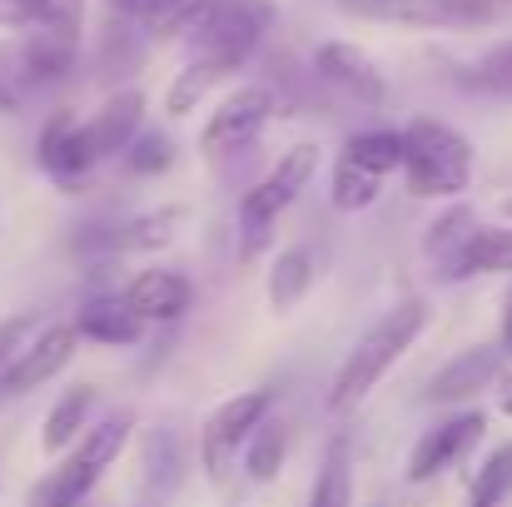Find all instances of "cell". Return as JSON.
<instances>
[{
    "instance_id": "obj_1",
    "label": "cell",
    "mask_w": 512,
    "mask_h": 507,
    "mask_svg": "<svg viewBox=\"0 0 512 507\" xmlns=\"http://www.w3.org/2000/svg\"><path fill=\"white\" fill-rule=\"evenodd\" d=\"M423 329H428V304L408 299V304L388 309L368 334L348 348L343 368L334 373V388H329V413H353V408L383 383V373L418 343Z\"/></svg>"
},
{
    "instance_id": "obj_2",
    "label": "cell",
    "mask_w": 512,
    "mask_h": 507,
    "mask_svg": "<svg viewBox=\"0 0 512 507\" xmlns=\"http://www.w3.org/2000/svg\"><path fill=\"white\" fill-rule=\"evenodd\" d=\"M403 179L413 199H458L473 184V145L443 120H408L403 130Z\"/></svg>"
},
{
    "instance_id": "obj_3",
    "label": "cell",
    "mask_w": 512,
    "mask_h": 507,
    "mask_svg": "<svg viewBox=\"0 0 512 507\" xmlns=\"http://www.w3.org/2000/svg\"><path fill=\"white\" fill-rule=\"evenodd\" d=\"M130 433H135V413H130V408L105 413L95 428H85V433L75 438V448L65 453V463L35 488L30 507H80L95 493V483L105 478V468L125 453Z\"/></svg>"
},
{
    "instance_id": "obj_4",
    "label": "cell",
    "mask_w": 512,
    "mask_h": 507,
    "mask_svg": "<svg viewBox=\"0 0 512 507\" xmlns=\"http://www.w3.org/2000/svg\"><path fill=\"white\" fill-rule=\"evenodd\" d=\"M314 174H319V145H289L284 160L239 199V259H259L274 244L279 214L309 189Z\"/></svg>"
},
{
    "instance_id": "obj_5",
    "label": "cell",
    "mask_w": 512,
    "mask_h": 507,
    "mask_svg": "<svg viewBox=\"0 0 512 507\" xmlns=\"http://www.w3.org/2000/svg\"><path fill=\"white\" fill-rule=\"evenodd\" d=\"M343 15L398 30H483L498 20L488 0H334Z\"/></svg>"
},
{
    "instance_id": "obj_6",
    "label": "cell",
    "mask_w": 512,
    "mask_h": 507,
    "mask_svg": "<svg viewBox=\"0 0 512 507\" xmlns=\"http://www.w3.org/2000/svg\"><path fill=\"white\" fill-rule=\"evenodd\" d=\"M269 413H274V388H249V393L224 398V403L204 418V428H199V468H204L209 483H224L234 453L249 443V433H254Z\"/></svg>"
},
{
    "instance_id": "obj_7",
    "label": "cell",
    "mask_w": 512,
    "mask_h": 507,
    "mask_svg": "<svg viewBox=\"0 0 512 507\" xmlns=\"http://www.w3.org/2000/svg\"><path fill=\"white\" fill-rule=\"evenodd\" d=\"M75 353H80L75 324H45V329H35L10 353V363L0 368V403L5 398H20V393H35L40 383L60 378L75 363Z\"/></svg>"
},
{
    "instance_id": "obj_8",
    "label": "cell",
    "mask_w": 512,
    "mask_h": 507,
    "mask_svg": "<svg viewBox=\"0 0 512 507\" xmlns=\"http://www.w3.org/2000/svg\"><path fill=\"white\" fill-rule=\"evenodd\" d=\"M269 120H274V90L244 85V90H234V95L209 115L199 145H204V155H239V150H249V145L264 135Z\"/></svg>"
},
{
    "instance_id": "obj_9",
    "label": "cell",
    "mask_w": 512,
    "mask_h": 507,
    "mask_svg": "<svg viewBox=\"0 0 512 507\" xmlns=\"http://www.w3.org/2000/svg\"><path fill=\"white\" fill-rule=\"evenodd\" d=\"M145 130V90L125 85L115 95H105V105L80 120V145H85V160L100 169L105 160H120L130 150V140Z\"/></svg>"
},
{
    "instance_id": "obj_10",
    "label": "cell",
    "mask_w": 512,
    "mask_h": 507,
    "mask_svg": "<svg viewBox=\"0 0 512 507\" xmlns=\"http://www.w3.org/2000/svg\"><path fill=\"white\" fill-rule=\"evenodd\" d=\"M314 70H319V80L324 85H334L343 100H353V105H383L388 100V80H383V70L373 65V55L363 50V45H353V40H324L319 50H314Z\"/></svg>"
},
{
    "instance_id": "obj_11",
    "label": "cell",
    "mask_w": 512,
    "mask_h": 507,
    "mask_svg": "<svg viewBox=\"0 0 512 507\" xmlns=\"http://www.w3.org/2000/svg\"><path fill=\"white\" fill-rule=\"evenodd\" d=\"M483 428H488V418H483L478 408H468V413H458V418L428 428V433L413 443V453H408V483H433L438 473H448L453 463H463V458L478 448Z\"/></svg>"
},
{
    "instance_id": "obj_12",
    "label": "cell",
    "mask_w": 512,
    "mask_h": 507,
    "mask_svg": "<svg viewBox=\"0 0 512 507\" xmlns=\"http://www.w3.org/2000/svg\"><path fill=\"white\" fill-rule=\"evenodd\" d=\"M179 209H150V214H135L125 224H100L95 234H80L75 249L80 254H155V249H170L179 239Z\"/></svg>"
},
{
    "instance_id": "obj_13",
    "label": "cell",
    "mask_w": 512,
    "mask_h": 507,
    "mask_svg": "<svg viewBox=\"0 0 512 507\" xmlns=\"http://www.w3.org/2000/svg\"><path fill=\"white\" fill-rule=\"evenodd\" d=\"M508 358L493 348V343H478V348H463L458 358H448L438 373H433V383L423 388V403H438V408H448V403H463V398H478L483 388H493L508 368H503Z\"/></svg>"
},
{
    "instance_id": "obj_14",
    "label": "cell",
    "mask_w": 512,
    "mask_h": 507,
    "mask_svg": "<svg viewBox=\"0 0 512 507\" xmlns=\"http://www.w3.org/2000/svg\"><path fill=\"white\" fill-rule=\"evenodd\" d=\"M179 483H184V443L174 438V428H145L135 507H174Z\"/></svg>"
},
{
    "instance_id": "obj_15",
    "label": "cell",
    "mask_w": 512,
    "mask_h": 507,
    "mask_svg": "<svg viewBox=\"0 0 512 507\" xmlns=\"http://www.w3.org/2000/svg\"><path fill=\"white\" fill-rule=\"evenodd\" d=\"M35 160L40 169L60 184V189H85V179L95 174V165L85 160V145H80V120L70 115V110H55L50 120H45V130H40V140H35Z\"/></svg>"
},
{
    "instance_id": "obj_16",
    "label": "cell",
    "mask_w": 512,
    "mask_h": 507,
    "mask_svg": "<svg viewBox=\"0 0 512 507\" xmlns=\"http://www.w3.org/2000/svg\"><path fill=\"white\" fill-rule=\"evenodd\" d=\"M120 299H125L145 324H179V319L189 314V304H194V284H189L184 274H174V269H140V274L120 289Z\"/></svg>"
},
{
    "instance_id": "obj_17",
    "label": "cell",
    "mask_w": 512,
    "mask_h": 507,
    "mask_svg": "<svg viewBox=\"0 0 512 507\" xmlns=\"http://www.w3.org/2000/svg\"><path fill=\"white\" fill-rule=\"evenodd\" d=\"M249 60L244 55H229V50H189V60H184V70L170 80V95H165V115L170 120H184L204 95H214L234 70H244Z\"/></svg>"
},
{
    "instance_id": "obj_18",
    "label": "cell",
    "mask_w": 512,
    "mask_h": 507,
    "mask_svg": "<svg viewBox=\"0 0 512 507\" xmlns=\"http://www.w3.org/2000/svg\"><path fill=\"white\" fill-rule=\"evenodd\" d=\"M0 30L10 35H60L85 45V0H0Z\"/></svg>"
},
{
    "instance_id": "obj_19",
    "label": "cell",
    "mask_w": 512,
    "mask_h": 507,
    "mask_svg": "<svg viewBox=\"0 0 512 507\" xmlns=\"http://www.w3.org/2000/svg\"><path fill=\"white\" fill-rule=\"evenodd\" d=\"M483 274H512V229H473L443 259L438 279L458 284V279H483Z\"/></svg>"
},
{
    "instance_id": "obj_20",
    "label": "cell",
    "mask_w": 512,
    "mask_h": 507,
    "mask_svg": "<svg viewBox=\"0 0 512 507\" xmlns=\"http://www.w3.org/2000/svg\"><path fill=\"white\" fill-rule=\"evenodd\" d=\"M145 319L120 299V294H95L85 309H80V319H75V334L90 338V343H105V348H130V343H140L145 338Z\"/></svg>"
},
{
    "instance_id": "obj_21",
    "label": "cell",
    "mask_w": 512,
    "mask_h": 507,
    "mask_svg": "<svg viewBox=\"0 0 512 507\" xmlns=\"http://www.w3.org/2000/svg\"><path fill=\"white\" fill-rule=\"evenodd\" d=\"M40 90H50V85H45V75H40V65H35V55H30V45H25V35L0 40V115L25 110Z\"/></svg>"
},
{
    "instance_id": "obj_22",
    "label": "cell",
    "mask_w": 512,
    "mask_h": 507,
    "mask_svg": "<svg viewBox=\"0 0 512 507\" xmlns=\"http://www.w3.org/2000/svg\"><path fill=\"white\" fill-rule=\"evenodd\" d=\"M90 408H95V388L90 383H80V388H65V398H55V408L45 413V428H40V448L50 453V458H60L80 433H85V418H90Z\"/></svg>"
},
{
    "instance_id": "obj_23",
    "label": "cell",
    "mask_w": 512,
    "mask_h": 507,
    "mask_svg": "<svg viewBox=\"0 0 512 507\" xmlns=\"http://www.w3.org/2000/svg\"><path fill=\"white\" fill-rule=\"evenodd\" d=\"M309 289H314V254L309 249H284L274 259V269H269V304H274V314L299 309L309 299Z\"/></svg>"
},
{
    "instance_id": "obj_24",
    "label": "cell",
    "mask_w": 512,
    "mask_h": 507,
    "mask_svg": "<svg viewBox=\"0 0 512 507\" xmlns=\"http://www.w3.org/2000/svg\"><path fill=\"white\" fill-rule=\"evenodd\" d=\"M343 160L353 169H363V174H373V179H383V174H393L403 165V135L398 130H358L343 145Z\"/></svg>"
},
{
    "instance_id": "obj_25",
    "label": "cell",
    "mask_w": 512,
    "mask_h": 507,
    "mask_svg": "<svg viewBox=\"0 0 512 507\" xmlns=\"http://www.w3.org/2000/svg\"><path fill=\"white\" fill-rule=\"evenodd\" d=\"M309 507H353V453H348L343 438H334L324 448V463H319Z\"/></svg>"
},
{
    "instance_id": "obj_26",
    "label": "cell",
    "mask_w": 512,
    "mask_h": 507,
    "mask_svg": "<svg viewBox=\"0 0 512 507\" xmlns=\"http://www.w3.org/2000/svg\"><path fill=\"white\" fill-rule=\"evenodd\" d=\"M284 458H289V433H284V423L264 418V423L249 433V453H244L249 478H254V483H274V478L284 473Z\"/></svg>"
},
{
    "instance_id": "obj_27",
    "label": "cell",
    "mask_w": 512,
    "mask_h": 507,
    "mask_svg": "<svg viewBox=\"0 0 512 507\" xmlns=\"http://www.w3.org/2000/svg\"><path fill=\"white\" fill-rule=\"evenodd\" d=\"M468 90H478V95H498V100H512V40L503 45H493V50H483L473 65H468Z\"/></svg>"
},
{
    "instance_id": "obj_28",
    "label": "cell",
    "mask_w": 512,
    "mask_h": 507,
    "mask_svg": "<svg viewBox=\"0 0 512 507\" xmlns=\"http://www.w3.org/2000/svg\"><path fill=\"white\" fill-rule=\"evenodd\" d=\"M512 498V443L493 448L473 478V507H503Z\"/></svg>"
},
{
    "instance_id": "obj_29",
    "label": "cell",
    "mask_w": 512,
    "mask_h": 507,
    "mask_svg": "<svg viewBox=\"0 0 512 507\" xmlns=\"http://www.w3.org/2000/svg\"><path fill=\"white\" fill-rule=\"evenodd\" d=\"M378 184H383V179H373V174L353 169V165H348V160L339 155V165H334V189H329V199H334V209H343V214H358V209H368V204L378 199Z\"/></svg>"
},
{
    "instance_id": "obj_30",
    "label": "cell",
    "mask_w": 512,
    "mask_h": 507,
    "mask_svg": "<svg viewBox=\"0 0 512 507\" xmlns=\"http://www.w3.org/2000/svg\"><path fill=\"white\" fill-rule=\"evenodd\" d=\"M120 160H125L130 174H145V179H150V174H165V169L174 165V145L160 135V130H140Z\"/></svg>"
},
{
    "instance_id": "obj_31",
    "label": "cell",
    "mask_w": 512,
    "mask_h": 507,
    "mask_svg": "<svg viewBox=\"0 0 512 507\" xmlns=\"http://www.w3.org/2000/svg\"><path fill=\"white\" fill-rule=\"evenodd\" d=\"M473 229H478V224H473V209H468V204H453V209H448V214H443V219L428 229L423 249H428V254L443 264V259H448V254H453V249H458V244L473 234Z\"/></svg>"
},
{
    "instance_id": "obj_32",
    "label": "cell",
    "mask_w": 512,
    "mask_h": 507,
    "mask_svg": "<svg viewBox=\"0 0 512 507\" xmlns=\"http://www.w3.org/2000/svg\"><path fill=\"white\" fill-rule=\"evenodd\" d=\"M125 20H135L140 30H150V35H160L165 25H170L174 15H179V5L184 0H110Z\"/></svg>"
},
{
    "instance_id": "obj_33",
    "label": "cell",
    "mask_w": 512,
    "mask_h": 507,
    "mask_svg": "<svg viewBox=\"0 0 512 507\" xmlns=\"http://www.w3.org/2000/svg\"><path fill=\"white\" fill-rule=\"evenodd\" d=\"M35 334V314L25 309V314H10V319H0V368L10 363V353L25 343V338Z\"/></svg>"
},
{
    "instance_id": "obj_34",
    "label": "cell",
    "mask_w": 512,
    "mask_h": 507,
    "mask_svg": "<svg viewBox=\"0 0 512 507\" xmlns=\"http://www.w3.org/2000/svg\"><path fill=\"white\" fill-rule=\"evenodd\" d=\"M498 353L512 358V289H508V299H503V343H498Z\"/></svg>"
},
{
    "instance_id": "obj_35",
    "label": "cell",
    "mask_w": 512,
    "mask_h": 507,
    "mask_svg": "<svg viewBox=\"0 0 512 507\" xmlns=\"http://www.w3.org/2000/svg\"><path fill=\"white\" fill-rule=\"evenodd\" d=\"M493 388H498V413H503V418H512V373H503Z\"/></svg>"
},
{
    "instance_id": "obj_36",
    "label": "cell",
    "mask_w": 512,
    "mask_h": 507,
    "mask_svg": "<svg viewBox=\"0 0 512 507\" xmlns=\"http://www.w3.org/2000/svg\"><path fill=\"white\" fill-rule=\"evenodd\" d=\"M503 214H508V219H512V199H508V204H503Z\"/></svg>"
},
{
    "instance_id": "obj_37",
    "label": "cell",
    "mask_w": 512,
    "mask_h": 507,
    "mask_svg": "<svg viewBox=\"0 0 512 507\" xmlns=\"http://www.w3.org/2000/svg\"><path fill=\"white\" fill-rule=\"evenodd\" d=\"M488 5H508V0H488Z\"/></svg>"
},
{
    "instance_id": "obj_38",
    "label": "cell",
    "mask_w": 512,
    "mask_h": 507,
    "mask_svg": "<svg viewBox=\"0 0 512 507\" xmlns=\"http://www.w3.org/2000/svg\"><path fill=\"white\" fill-rule=\"evenodd\" d=\"M373 507H388V503H373Z\"/></svg>"
}]
</instances>
